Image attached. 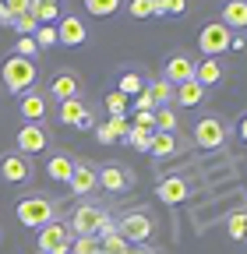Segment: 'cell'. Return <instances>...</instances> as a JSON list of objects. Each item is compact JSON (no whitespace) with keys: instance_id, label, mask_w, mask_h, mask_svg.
I'll use <instances>...</instances> for the list:
<instances>
[{"instance_id":"1","label":"cell","mask_w":247,"mask_h":254,"mask_svg":"<svg viewBox=\"0 0 247 254\" xmlns=\"http://www.w3.org/2000/svg\"><path fill=\"white\" fill-rule=\"evenodd\" d=\"M14 215H18V222L25 230H43L46 222L60 219V205L50 194H25V198H18Z\"/></svg>"},{"instance_id":"2","label":"cell","mask_w":247,"mask_h":254,"mask_svg":"<svg viewBox=\"0 0 247 254\" xmlns=\"http://www.w3.org/2000/svg\"><path fill=\"white\" fill-rule=\"evenodd\" d=\"M0 81H4V88L11 95H21L28 88H36L39 81V67H36V60H25V57H7L4 60V67H0Z\"/></svg>"},{"instance_id":"3","label":"cell","mask_w":247,"mask_h":254,"mask_svg":"<svg viewBox=\"0 0 247 254\" xmlns=\"http://www.w3.org/2000/svg\"><path fill=\"white\" fill-rule=\"evenodd\" d=\"M106 222H110L106 205L85 198L81 205H74V212H71V219H67V226H71L74 237H99V230L106 226Z\"/></svg>"},{"instance_id":"4","label":"cell","mask_w":247,"mask_h":254,"mask_svg":"<svg viewBox=\"0 0 247 254\" xmlns=\"http://www.w3.org/2000/svg\"><path fill=\"white\" fill-rule=\"evenodd\" d=\"M230 141V124L223 117H215V113H205L194 120V145L205 148V152H215V148H223Z\"/></svg>"},{"instance_id":"5","label":"cell","mask_w":247,"mask_h":254,"mask_svg":"<svg viewBox=\"0 0 247 254\" xmlns=\"http://www.w3.org/2000/svg\"><path fill=\"white\" fill-rule=\"evenodd\" d=\"M156 230V219H152L148 208H127L120 219H117V233L127 240V244H145Z\"/></svg>"},{"instance_id":"6","label":"cell","mask_w":247,"mask_h":254,"mask_svg":"<svg viewBox=\"0 0 247 254\" xmlns=\"http://www.w3.org/2000/svg\"><path fill=\"white\" fill-rule=\"evenodd\" d=\"M39 244V254H71V244H74V233L67 226V219H53L39 230L36 237Z\"/></svg>"},{"instance_id":"7","label":"cell","mask_w":247,"mask_h":254,"mask_svg":"<svg viewBox=\"0 0 247 254\" xmlns=\"http://www.w3.org/2000/svg\"><path fill=\"white\" fill-rule=\"evenodd\" d=\"M50 110H53V99L46 95V88H39V85L18 95V113H21L25 124H43L50 117Z\"/></svg>"},{"instance_id":"8","label":"cell","mask_w":247,"mask_h":254,"mask_svg":"<svg viewBox=\"0 0 247 254\" xmlns=\"http://www.w3.org/2000/svg\"><path fill=\"white\" fill-rule=\"evenodd\" d=\"M230 39H233V32L223 25V21H205L201 32H198V46L205 57H215L219 60L226 50H230Z\"/></svg>"},{"instance_id":"9","label":"cell","mask_w":247,"mask_h":254,"mask_svg":"<svg viewBox=\"0 0 247 254\" xmlns=\"http://www.w3.org/2000/svg\"><path fill=\"white\" fill-rule=\"evenodd\" d=\"M50 148V131H46V124H21L18 127V134H14V152L21 155H39Z\"/></svg>"},{"instance_id":"10","label":"cell","mask_w":247,"mask_h":254,"mask_svg":"<svg viewBox=\"0 0 247 254\" xmlns=\"http://www.w3.org/2000/svg\"><path fill=\"white\" fill-rule=\"evenodd\" d=\"M67 187H71V194L74 198H92L99 190V166L96 163H88V159H78L74 163V173H71V180H67Z\"/></svg>"},{"instance_id":"11","label":"cell","mask_w":247,"mask_h":254,"mask_svg":"<svg viewBox=\"0 0 247 254\" xmlns=\"http://www.w3.org/2000/svg\"><path fill=\"white\" fill-rule=\"evenodd\" d=\"M81 92H85V85H81V78H78L74 71H57V74L50 78V85H46V95H50L53 103L81 99Z\"/></svg>"},{"instance_id":"12","label":"cell","mask_w":247,"mask_h":254,"mask_svg":"<svg viewBox=\"0 0 247 254\" xmlns=\"http://www.w3.org/2000/svg\"><path fill=\"white\" fill-rule=\"evenodd\" d=\"M32 173H36V166H32L28 155H21V152H4L0 155V177L7 184H28Z\"/></svg>"},{"instance_id":"13","label":"cell","mask_w":247,"mask_h":254,"mask_svg":"<svg viewBox=\"0 0 247 254\" xmlns=\"http://www.w3.org/2000/svg\"><path fill=\"white\" fill-rule=\"evenodd\" d=\"M99 187L110 190V194H124V190L134 187V173L124 163H103L99 166Z\"/></svg>"},{"instance_id":"14","label":"cell","mask_w":247,"mask_h":254,"mask_svg":"<svg viewBox=\"0 0 247 254\" xmlns=\"http://www.w3.org/2000/svg\"><path fill=\"white\" fill-rule=\"evenodd\" d=\"M156 198H159L163 205H184V201L191 198V184H187V177H184V173L163 177V180L156 184Z\"/></svg>"},{"instance_id":"15","label":"cell","mask_w":247,"mask_h":254,"mask_svg":"<svg viewBox=\"0 0 247 254\" xmlns=\"http://www.w3.org/2000/svg\"><path fill=\"white\" fill-rule=\"evenodd\" d=\"M194 64H198V60H191L187 53H170L166 64H163V74H159V78H166L173 88L184 85V81H194Z\"/></svg>"},{"instance_id":"16","label":"cell","mask_w":247,"mask_h":254,"mask_svg":"<svg viewBox=\"0 0 247 254\" xmlns=\"http://www.w3.org/2000/svg\"><path fill=\"white\" fill-rule=\"evenodd\" d=\"M88 39V28L78 14H64L57 21V43H64V46H81Z\"/></svg>"},{"instance_id":"17","label":"cell","mask_w":247,"mask_h":254,"mask_svg":"<svg viewBox=\"0 0 247 254\" xmlns=\"http://www.w3.org/2000/svg\"><path fill=\"white\" fill-rule=\"evenodd\" d=\"M74 163H78V159H74L67 148L50 152V159H46V177H50V180H57V184H67V180H71V173H74Z\"/></svg>"},{"instance_id":"18","label":"cell","mask_w":247,"mask_h":254,"mask_svg":"<svg viewBox=\"0 0 247 254\" xmlns=\"http://www.w3.org/2000/svg\"><path fill=\"white\" fill-rule=\"evenodd\" d=\"M184 152V138L180 134H170V131H152V141H148V155H156V159H170Z\"/></svg>"},{"instance_id":"19","label":"cell","mask_w":247,"mask_h":254,"mask_svg":"<svg viewBox=\"0 0 247 254\" xmlns=\"http://www.w3.org/2000/svg\"><path fill=\"white\" fill-rule=\"evenodd\" d=\"M194 81H198L205 92H208V88H215V85L223 81V64L215 60V57H205V60H198V64H194Z\"/></svg>"},{"instance_id":"20","label":"cell","mask_w":247,"mask_h":254,"mask_svg":"<svg viewBox=\"0 0 247 254\" xmlns=\"http://www.w3.org/2000/svg\"><path fill=\"white\" fill-rule=\"evenodd\" d=\"M92 113V106L85 99H67V103H57V120L67 124V127H78L85 117Z\"/></svg>"},{"instance_id":"21","label":"cell","mask_w":247,"mask_h":254,"mask_svg":"<svg viewBox=\"0 0 247 254\" xmlns=\"http://www.w3.org/2000/svg\"><path fill=\"white\" fill-rule=\"evenodd\" d=\"M219 21H223L230 32H244V28H247V0H226Z\"/></svg>"},{"instance_id":"22","label":"cell","mask_w":247,"mask_h":254,"mask_svg":"<svg viewBox=\"0 0 247 254\" xmlns=\"http://www.w3.org/2000/svg\"><path fill=\"white\" fill-rule=\"evenodd\" d=\"M201 103H205V88H201L198 81H184V85H177V92H173V106L194 110V106H201Z\"/></svg>"},{"instance_id":"23","label":"cell","mask_w":247,"mask_h":254,"mask_svg":"<svg viewBox=\"0 0 247 254\" xmlns=\"http://www.w3.org/2000/svg\"><path fill=\"white\" fill-rule=\"evenodd\" d=\"M145 92L152 95V103H156V110L159 106H173V85L166 81V78H152V81H145Z\"/></svg>"},{"instance_id":"24","label":"cell","mask_w":247,"mask_h":254,"mask_svg":"<svg viewBox=\"0 0 247 254\" xmlns=\"http://www.w3.org/2000/svg\"><path fill=\"white\" fill-rule=\"evenodd\" d=\"M226 237H230L233 244L247 240V205H240V208H233V212L226 215Z\"/></svg>"},{"instance_id":"25","label":"cell","mask_w":247,"mask_h":254,"mask_svg":"<svg viewBox=\"0 0 247 254\" xmlns=\"http://www.w3.org/2000/svg\"><path fill=\"white\" fill-rule=\"evenodd\" d=\"M28 14L36 18V25H53V21H60V7H57V4H46V0H32V4H28Z\"/></svg>"},{"instance_id":"26","label":"cell","mask_w":247,"mask_h":254,"mask_svg":"<svg viewBox=\"0 0 247 254\" xmlns=\"http://www.w3.org/2000/svg\"><path fill=\"white\" fill-rule=\"evenodd\" d=\"M117 92H120V95H141V92H145V78H141L138 71H124L120 81H117Z\"/></svg>"},{"instance_id":"27","label":"cell","mask_w":247,"mask_h":254,"mask_svg":"<svg viewBox=\"0 0 247 254\" xmlns=\"http://www.w3.org/2000/svg\"><path fill=\"white\" fill-rule=\"evenodd\" d=\"M177 106H159L156 110V131H170V134H177Z\"/></svg>"},{"instance_id":"28","label":"cell","mask_w":247,"mask_h":254,"mask_svg":"<svg viewBox=\"0 0 247 254\" xmlns=\"http://www.w3.org/2000/svg\"><path fill=\"white\" fill-rule=\"evenodd\" d=\"M85 11L96 14V18H110L120 11V0H85Z\"/></svg>"},{"instance_id":"29","label":"cell","mask_w":247,"mask_h":254,"mask_svg":"<svg viewBox=\"0 0 247 254\" xmlns=\"http://www.w3.org/2000/svg\"><path fill=\"white\" fill-rule=\"evenodd\" d=\"M39 53H43V50L36 46V39H32V36H18V39H14V57H25V60H36Z\"/></svg>"},{"instance_id":"30","label":"cell","mask_w":247,"mask_h":254,"mask_svg":"<svg viewBox=\"0 0 247 254\" xmlns=\"http://www.w3.org/2000/svg\"><path fill=\"white\" fill-rule=\"evenodd\" d=\"M127 14L131 18H156V0H127Z\"/></svg>"},{"instance_id":"31","label":"cell","mask_w":247,"mask_h":254,"mask_svg":"<svg viewBox=\"0 0 247 254\" xmlns=\"http://www.w3.org/2000/svg\"><path fill=\"white\" fill-rule=\"evenodd\" d=\"M32 39H36V46H39V50H50V46H57V25H39Z\"/></svg>"},{"instance_id":"32","label":"cell","mask_w":247,"mask_h":254,"mask_svg":"<svg viewBox=\"0 0 247 254\" xmlns=\"http://www.w3.org/2000/svg\"><path fill=\"white\" fill-rule=\"evenodd\" d=\"M187 11V0H156V18H166V14H184Z\"/></svg>"},{"instance_id":"33","label":"cell","mask_w":247,"mask_h":254,"mask_svg":"<svg viewBox=\"0 0 247 254\" xmlns=\"http://www.w3.org/2000/svg\"><path fill=\"white\" fill-rule=\"evenodd\" d=\"M71 254H99V240L96 237H74Z\"/></svg>"},{"instance_id":"34","label":"cell","mask_w":247,"mask_h":254,"mask_svg":"<svg viewBox=\"0 0 247 254\" xmlns=\"http://www.w3.org/2000/svg\"><path fill=\"white\" fill-rule=\"evenodd\" d=\"M106 110H110V117H124V113H127V95L110 92L106 95Z\"/></svg>"},{"instance_id":"35","label":"cell","mask_w":247,"mask_h":254,"mask_svg":"<svg viewBox=\"0 0 247 254\" xmlns=\"http://www.w3.org/2000/svg\"><path fill=\"white\" fill-rule=\"evenodd\" d=\"M11 28L18 32V36H36V28H39V25H36V18H32V14H21V18H14V21H11Z\"/></svg>"},{"instance_id":"36","label":"cell","mask_w":247,"mask_h":254,"mask_svg":"<svg viewBox=\"0 0 247 254\" xmlns=\"http://www.w3.org/2000/svg\"><path fill=\"white\" fill-rule=\"evenodd\" d=\"M127 141L138 148V152H148V141H152V131H145V127H131Z\"/></svg>"},{"instance_id":"37","label":"cell","mask_w":247,"mask_h":254,"mask_svg":"<svg viewBox=\"0 0 247 254\" xmlns=\"http://www.w3.org/2000/svg\"><path fill=\"white\" fill-rule=\"evenodd\" d=\"M106 124L113 127V134H117V138H124V141H127V134H131V124H127V117H110Z\"/></svg>"},{"instance_id":"38","label":"cell","mask_w":247,"mask_h":254,"mask_svg":"<svg viewBox=\"0 0 247 254\" xmlns=\"http://www.w3.org/2000/svg\"><path fill=\"white\" fill-rule=\"evenodd\" d=\"M134 113H156V103H152V95H148V92L134 95Z\"/></svg>"},{"instance_id":"39","label":"cell","mask_w":247,"mask_h":254,"mask_svg":"<svg viewBox=\"0 0 247 254\" xmlns=\"http://www.w3.org/2000/svg\"><path fill=\"white\" fill-rule=\"evenodd\" d=\"M96 138H99V145H113L117 141V134H113L110 124H96Z\"/></svg>"},{"instance_id":"40","label":"cell","mask_w":247,"mask_h":254,"mask_svg":"<svg viewBox=\"0 0 247 254\" xmlns=\"http://www.w3.org/2000/svg\"><path fill=\"white\" fill-rule=\"evenodd\" d=\"M131 127H145V131H156V113H134Z\"/></svg>"},{"instance_id":"41","label":"cell","mask_w":247,"mask_h":254,"mask_svg":"<svg viewBox=\"0 0 247 254\" xmlns=\"http://www.w3.org/2000/svg\"><path fill=\"white\" fill-rule=\"evenodd\" d=\"M78 131H96V113H88V117L78 124Z\"/></svg>"},{"instance_id":"42","label":"cell","mask_w":247,"mask_h":254,"mask_svg":"<svg viewBox=\"0 0 247 254\" xmlns=\"http://www.w3.org/2000/svg\"><path fill=\"white\" fill-rule=\"evenodd\" d=\"M0 25H11V14H7V7H4V0H0Z\"/></svg>"},{"instance_id":"43","label":"cell","mask_w":247,"mask_h":254,"mask_svg":"<svg viewBox=\"0 0 247 254\" xmlns=\"http://www.w3.org/2000/svg\"><path fill=\"white\" fill-rule=\"evenodd\" d=\"M240 138H244V141H247V117H244V120H240Z\"/></svg>"},{"instance_id":"44","label":"cell","mask_w":247,"mask_h":254,"mask_svg":"<svg viewBox=\"0 0 247 254\" xmlns=\"http://www.w3.org/2000/svg\"><path fill=\"white\" fill-rule=\"evenodd\" d=\"M46 4H57V0H46Z\"/></svg>"},{"instance_id":"45","label":"cell","mask_w":247,"mask_h":254,"mask_svg":"<svg viewBox=\"0 0 247 254\" xmlns=\"http://www.w3.org/2000/svg\"><path fill=\"white\" fill-rule=\"evenodd\" d=\"M36 254H39V251H36Z\"/></svg>"}]
</instances>
